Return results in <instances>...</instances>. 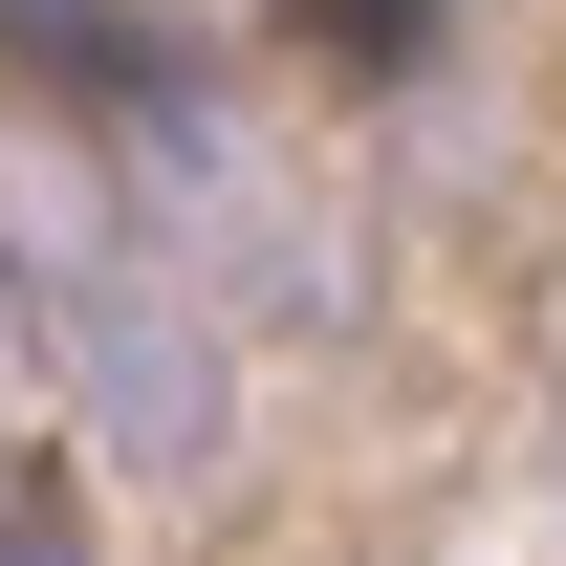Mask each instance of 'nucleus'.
Wrapping results in <instances>:
<instances>
[{"label": "nucleus", "instance_id": "f257e3e1", "mask_svg": "<svg viewBox=\"0 0 566 566\" xmlns=\"http://www.w3.org/2000/svg\"><path fill=\"white\" fill-rule=\"evenodd\" d=\"M0 349L44 370L87 436H132L153 480L218 458V327H197V283H175V240H153L132 197L0 175Z\"/></svg>", "mask_w": 566, "mask_h": 566}, {"label": "nucleus", "instance_id": "f03ea898", "mask_svg": "<svg viewBox=\"0 0 566 566\" xmlns=\"http://www.w3.org/2000/svg\"><path fill=\"white\" fill-rule=\"evenodd\" d=\"M0 566H87V545H66V501L22 480V458H0Z\"/></svg>", "mask_w": 566, "mask_h": 566}]
</instances>
